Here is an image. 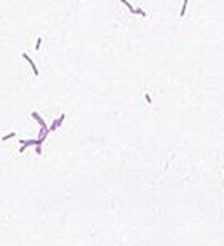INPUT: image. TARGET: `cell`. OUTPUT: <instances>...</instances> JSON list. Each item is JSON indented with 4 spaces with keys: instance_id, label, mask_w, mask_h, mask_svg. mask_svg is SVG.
Here are the masks:
<instances>
[{
    "instance_id": "6da1fadb",
    "label": "cell",
    "mask_w": 224,
    "mask_h": 246,
    "mask_svg": "<svg viewBox=\"0 0 224 246\" xmlns=\"http://www.w3.org/2000/svg\"><path fill=\"white\" fill-rule=\"evenodd\" d=\"M23 58H24V59H26L27 62H29V64H31V67H32V70H34V74H35V75H39V70H37V67H35V64H34V61H32V59L29 58V54H26V53H23Z\"/></svg>"
},
{
    "instance_id": "7a4b0ae2",
    "label": "cell",
    "mask_w": 224,
    "mask_h": 246,
    "mask_svg": "<svg viewBox=\"0 0 224 246\" xmlns=\"http://www.w3.org/2000/svg\"><path fill=\"white\" fill-rule=\"evenodd\" d=\"M32 117H34V118H35V120H37V121H39L40 125H42V126L45 128V121H43V120H42V118L39 117V113H37V112H32Z\"/></svg>"
},
{
    "instance_id": "3957f363",
    "label": "cell",
    "mask_w": 224,
    "mask_h": 246,
    "mask_svg": "<svg viewBox=\"0 0 224 246\" xmlns=\"http://www.w3.org/2000/svg\"><path fill=\"white\" fill-rule=\"evenodd\" d=\"M120 2H122V3H125V5L128 6V10H130V11H131V13H135V8L131 6V3H128V2H127V0H120Z\"/></svg>"
},
{
    "instance_id": "277c9868",
    "label": "cell",
    "mask_w": 224,
    "mask_h": 246,
    "mask_svg": "<svg viewBox=\"0 0 224 246\" xmlns=\"http://www.w3.org/2000/svg\"><path fill=\"white\" fill-rule=\"evenodd\" d=\"M187 2H189V0H184V2H183V10H181V16H184V13H186V6H187Z\"/></svg>"
},
{
    "instance_id": "5b68a950",
    "label": "cell",
    "mask_w": 224,
    "mask_h": 246,
    "mask_svg": "<svg viewBox=\"0 0 224 246\" xmlns=\"http://www.w3.org/2000/svg\"><path fill=\"white\" fill-rule=\"evenodd\" d=\"M135 13H139L141 16H147V15H146V11H143L141 8H138V10H135Z\"/></svg>"
},
{
    "instance_id": "8992f818",
    "label": "cell",
    "mask_w": 224,
    "mask_h": 246,
    "mask_svg": "<svg viewBox=\"0 0 224 246\" xmlns=\"http://www.w3.org/2000/svg\"><path fill=\"white\" fill-rule=\"evenodd\" d=\"M40 45H42V39L37 40V43H35V50H39V48H40Z\"/></svg>"
},
{
    "instance_id": "52a82bcc",
    "label": "cell",
    "mask_w": 224,
    "mask_h": 246,
    "mask_svg": "<svg viewBox=\"0 0 224 246\" xmlns=\"http://www.w3.org/2000/svg\"><path fill=\"white\" fill-rule=\"evenodd\" d=\"M15 136V133H10V134H6V136H3V141H6V139H10V138H13Z\"/></svg>"
}]
</instances>
